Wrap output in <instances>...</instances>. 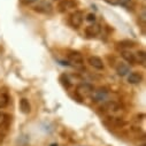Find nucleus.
<instances>
[{
  "mask_svg": "<svg viewBox=\"0 0 146 146\" xmlns=\"http://www.w3.org/2000/svg\"><path fill=\"white\" fill-rule=\"evenodd\" d=\"M84 20V14L82 11H75L69 17V24L74 28V29H78Z\"/></svg>",
  "mask_w": 146,
  "mask_h": 146,
  "instance_id": "obj_1",
  "label": "nucleus"
},
{
  "mask_svg": "<svg viewBox=\"0 0 146 146\" xmlns=\"http://www.w3.org/2000/svg\"><path fill=\"white\" fill-rule=\"evenodd\" d=\"M108 97V90L106 88H98L97 90H93L91 93V98L94 102H100L106 100Z\"/></svg>",
  "mask_w": 146,
  "mask_h": 146,
  "instance_id": "obj_2",
  "label": "nucleus"
},
{
  "mask_svg": "<svg viewBox=\"0 0 146 146\" xmlns=\"http://www.w3.org/2000/svg\"><path fill=\"white\" fill-rule=\"evenodd\" d=\"M93 91V86L89 83H82V84H78L77 88H76V93L81 97V98H86L89 96H91Z\"/></svg>",
  "mask_w": 146,
  "mask_h": 146,
  "instance_id": "obj_3",
  "label": "nucleus"
},
{
  "mask_svg": "<svg viewBox=\"0 0 146 146\" xmlns=\"http://www.w3.org/2000/svg\"><path fill=\"white\" fill-rule=\"evenodd\" d=\"M75 7H76V3L74 0H61V1H59L56 8L59 13H66Z\"/></svg>",
  "mask_w": 146,
  "mask_h": 146,
  "instance_id": "obj_4",
  "label": "nucleus"
},
{
  "mask_svg": "<svg viewBox=\"0 0 146 146\" xmlns=\"http://www.w3.org/2000/svg\"><path fill=\"white\" fill-rule=\"evenodd\" d=\"M68 60L70 63L75 64V66H82L84 63V58L83 55L77 52V51H71L68 53Z\"/></svg>",
  "mask_w": 146,
  "mask_h": 146,
  "instance_id": "obj_5",
  "label": "nucleus"
},
{
  "mask_svg": "<svg viewBox=\"0 0 146 146\" xmlns=\"http://www.w3.org/2000/svg\"><path fill=\"white\" fill-rule=\"evenodd\" d=\"M100 30H101V28L98 23H92L85 28V36L88 38H94L96 36L99 35Z\"/></svg>",
  "mask_w": 146,
  "mask_h": 146,
  "instance_id": "obj_6",
  "label": "nucleus"
},
{
  "mask_svg": "<svg viewBox=\"0 0 146 146\" xmlns=\"http://www.w3.org/2000/svg\"><path fill=\"white\" fill-rule=\"evenodd\" d=\"M35 11L42 14H51L53 12V6L48 1H40L35 7Z\"/></svg>",
  "mask_w": 146,
  "mask_h": 146,
  "instance_id": "obj_7",
  "label": "nucleus"
},
{
  "mask_svg": "<svg viewBox=\"0 0 146 146\" xmlns=\"http://www.w3.org/2000/svg\"><path fill=\"white\" fill-rule=\"evenodd\" d=\"M104 108L105 112H109V113H115V112H119L121 109V106L120 104H117L116 101H107L104 104V106L101 107V109Z\"/></svg>",
  "mask_w": 146,
  "mask_h": 146,
  "instance_id": "obj_8",
  "label": "nucleus"
},
{
  "mask_svg": "<svg viewBox=\"0 0 146 146\" xmlns=\"http://www.w3.org/2000/svg\"><path fill=\"white\" fill-rule=\"evenodd\" d=\"M88 62H89V64H90L91 67H93L94 69H98V70H102L104 67H105L102 60H101L99 56H96V55H91V56H89Z\"/></svg>",
  "mask_w": 146,
  "mask_h": 146,
  "instance_id": "obj_9",
  "label": "nucleus"
},
{
  "mask_svg": "<svg viewBox=\"0 0 146 146\" xmlns=\"http://www.w3.org/2000/svg\"><path fill=\"white\" fill-rule=\"evenodd\" d=\"M143 81V75L139 71H133L128 76V82L130 84H139Z\"/></svg>",
  "mask_w": 146,
  "mask_h": 146,
  "instance_id": "obj_10",
  "label": "nucleus"
},
{
  "mask_svg": "<svg viewBox=\"0 0 146 146\" xmlns=\"http://www.w3.org/2000/svg\"><path fill=\"white\" fill-rule=\"evenodd\" d=\"M129 71H130V68L127 63H123V62H120L117 66H116V72H117V75L120 76H125L129 74Z\"/></svg>",
  "mask_w": 146,
  "mask_h": 146,
  "instance_id": "obj_11",
  "label": "nucleus"
},
{
  "mask_svg": "<svg viewBox=\"0 0 146 146\" xmlns=\"http://www.w3.org/2000/svg\"><path fill=\"white\" fill-rule=\"evenodd\" d=\"M20 109H21V112H22L23 114L30 113L31 106H30V102H29V100H28L27 98H22V99L20 100Z\"/></svg>",
  "mask_w": 146,
  "mask_h": 146,
  "instance_id": "obj_12",
  "label": "nucleus"
},
{
  "mask_svg": "<svg viewBox=\"0 0 146 146\" xmlns=\"http://www.w3.org/2000/svg\"><path fill=\"white\" fill-rule=\"evenodd\" d=\"M121 55H122V58L128 63H130V64H135L136 63V55L132 52H130V51H122Z\"/></svg>",
  "mask_w": 146,
  "mask_h": 146,
  "instance_id": "obj_13",
  "label": "nucleus"
},
{
  "mask_svg": "<svg viewBox=\"0 0 146 146\" xmlns=\"http://www.w3.org/2000/svg\"><path fill=\"white\" fill-rule=\"evenodd\" d=\"M9 119H11V116L7 113H0V129L8 124Z\"/></svg>",
  "mask_w": 146,
  "mask_h": 146,
  "instance_id": "obj_14",
  "label": "nucleus"
},
{
  "mask_svg": "<svg viewBox=\"0 0 146 146\" xmlns=\"http://www.w3.org/2000/svg\"><path fill=\"white\" fill-rule=\"evenodd\" d=\"M136 62L140 63L141 66H145V62H146V54H145V51H138V52H137Z\"/></svg>",
  "mask_w": 146,
  "mask_h": 146,
  "instance_id": "obj_15",
  "label": "nucleus"
},
{
  "mask_svg": "<svg viewBox=\"0 0 146 146\" xmlns=\"http://www.w3.org/2000/svg\"><path fill=\"white\" fill-rule=\"evenodd\" d=\"M8 101H9L8 96L6 93H4V92H0V108L6 107L7 104H8Z\"/></svg>",
  "mask_w": 146,
  "mask_h": 146,
  "instance_id": "obj_16",
  "label": "nucleus"
},
{
  "mask_svg": "<svg viewBox=\"0 0 146 146\" xmlns=\"http://www.w3.org/2000/svg\"><path fill=\"white\" fill-rule=\"evenodd\" d=\"M119 44L122 47H133L135 46V42H132V40H122Z\"/></svg>",
  "mask_w": 146,
  "mask_h": 146,
  "instance_id": "obj_17",
  "label": "nucleus"
},
{
  "mask_svg": "<svg viewBox=\"0 0 146 146\" xmlns=\"http://www.w3.org/2000/svg\"><path fill=\"white\" fill-rule=\"evenodd\" d=\"M60 81L62 82V84H63L66 88H69V86H70V82H69V80H68V77H67L66 75H62V76L60 77Z\"/></svg>",
  "mask_w": 146,
  "mask_h": 146,
  "instance_id": "obj_18",
  "label": "nucleus"
},
{
  "mask_svg": "<svg viewBox=\"0 0 146 146\" xmlns=\"http://www.w3.org/2000/svg\"><path fill=\"white\" fill-rule=\"evenodd\" d=\"M131 3H132V0H119V5L124 6V7H128Z\"/></svg>",
  "mask_w": 146,
  "mask_h": 146,
  "instance_id": "obj_19",
  "label": "nucleus"
},
{
  "mask_svg": "<svg viewBox=\"0 0 146 146\" xmlns=\"http://www.w3.org/2000/svg\"><path fill=\"white\" fill-rule=\"evenodd\" d=\"M20 1L23 5H31V4L36 3V1H38V0H20Z\"/></svg>",
  "mask_w": 146,
  "mask_h": 146,
  "instance_id": "obj_20",
  "label": "nucleus"
},
{
  "mask_svg": "<svg viewBox=\"0 0 146 146\" xmlns=\"http://www.w3.org/2000/svg\"><path fill=\"white\" fill-rule=\"evenodd\" d=\"M105 1H106L107 4H109V5H113V6L119 5V0H105Z\"/></svg>",
  "mask_w": 146,
  "mask_h": 146,
  "instance_id": "obj_21",
  "label": "nucleus"
},
{
  "mask_svg": "<svg viewBox=\"0 0 146 146\" xmlns=\"http://www.w3.org/2000/svg\"><path fill=\"white\" fill-rule=\"evenodd\" d=\"M86 20H88V21H91V22H94V21H96V15L91 13V14H89V15H88Z\"/></svg>",
  "mask_w": 146,
  "mask_h": 146,
  "instance_id": "obj_22",
  "label": "nucleus"
},
{
  "mask_svg": "<svg viewBox=\"0 0 146 146\" xmlns=\"http://www.w3.org/2000/svg\"><path fill=\"white\" fill-rule=\"evenodd\" d=\"M139 19H140V20H141V22L145 24V21H146V15H145V11H144V9H143V12H141V14H140Z\"/></svg>",
  "mask_w": 146,
  "mask_h": 146,
  "instance_id": "obj_23",
  "label": "nucleus"
},
{
  "mask_svg": "<svg viewBox=\"0 0 146 146\" xmlns=\"http://www.w3.org/2000/svg\"><path fill=\"white\" fill-rule=\"evenodd\" d=\"M141 146H145V145H141Z\"/></svg>",
  "mask_w": 146,
  "mask_h": 146,
  "instance_id": "obj_24",
  "label": "nucleus"
}]
</instances>
